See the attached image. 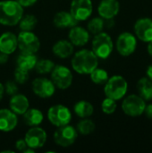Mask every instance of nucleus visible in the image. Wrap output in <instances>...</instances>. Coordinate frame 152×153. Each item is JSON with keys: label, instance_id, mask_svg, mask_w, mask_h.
Here are the masks:
<instances>
[{"label": "nucleus", "instance_id": "21", "mask_svg": "<svg viewBox=\"0 0 152 153\" xmlns=\"http://www.w3.org/2000/svg\"><path fill=\"white\" fill-rule=\"evenodd\" d=\"M37 61L38 58L34 53L21 52V54L17 56L16 64H17V67L29 72L35 68Z\"/></svg>", "mask_w": 152, "mask_h": 153}, {"label": "nucleus", "instance_id": "33", "mask_svg": "<svg viewBox=\"0 0 152 153\" xmlns=\"http://www.w3.org/2000/svg\"><path fill=\"white\" fill-rule=\"evenodd\" d=\"M4 92L10 96H13L18 92V86L15 81H7L4 85Z\"/></svg>", "mask_w": 152, "mask_h": 153}, {"label": "nucleus", "instance_id": "35", "mask_svg": "<svg viewBox=\"0 0 152 153\" xmlns=\"http://www.w3.org/2000/svg\"><path fill=\"white\" fill-rule=\"evenodd\" d=\"M22 7H29V6H31L33 5L37 0H16Z\"/></svg>", "mask_w": 152, "mask_h": 153}, {"label": "nucleus", "instance_id": "7", "mask_svg": "<svg viewBox=\"0 0 152 153\" xmlns=\"http://www.w3.org/2000/svg\"><path fill=\"white\" fill-rule=\"evenodd\" d=\"M145 107V100L139 95L134 94L127 96L122 103V109L125 112V114L133 117L143 114Z\"/></svg>", "mask_w": 152, "mask_h": 153}, {"label": "nucleus", "instance_id": "1", "mask_svg": "<svg viewBox=\"0 0 152 153\" xmlns=\"http://www.w3.org/2000/svg\"><path fill=\"white\" fill-rule=\"evenodd\" d=\"M99 65V57L92 50L82 49L74 54L72 59L73 70L80 74H90Z\"/></svg>", "mask_w": 152, "mask_h": 153}, {"label": "nucleus", "instance_id": "19", "mask_svg": "<svg viewBox=\"0 0 152 153\" xmlns=\"http://www.w3.org/2000/svg\"><path fill=\"white\" fill-rule=\"evenodd\" d=\"M10 108L17 115H23L29 108L30 103L26 96L23 94H14L11 97L9 101Z\"/></svg>", "mask_w": 152, "mask_h": 153}, {"label": "nucleus", "instance_id": "38", "mask_svg": "<svg viewBox=\"0 0 152 153\" xmlns=\"http://www.w3.org/2000/svg\"><path fill=\"white\" fill-rule=\"evenodd\" d=\"M146 74H147V77H148L151 81H152V65L148 66L147 71H146Z\"/></svg>", "mask_w": 152, "mask_h": 153}, {"label": "nucleus", "instance_id": "28", "mask_svg": "<svg viewBox=\"0 0 152 153\" xmlns=\"http://www.w3.org/2000/svg\"><path fill=\"white\" fill-rule=\"evenodd\" d=\"M37 22H38V20L34 15L28 14V15H25L24 17H22L18 24L22 30H32L35 28Z\"/></svg>", "mask_w": 152, "mask_h": 153}, {"label": "nucleus", "instance_id": "10", "mask_svg": "<svg viewBox=\"0 0 152 153\" xmlns=\"http://www.w3.org/2000/svg\"><path fill=\"white\" fill-rule=\"evenodd\" d=\"M137 47V40L133 34L123 32L116 39V49L121 56H128L134 53Z\"/></svg>", "mask_w": 152, "mask_h": 153}, {"label": "nucleus", "instance_id": "2", "mask_svg": "<svg viewBox=\"0 0 152 153\" xmlns=\"http://www.w3.org/2000/svg\"><path fill=\"white\" fill-rule=\"evenodd\" d=\"M23 15L22 6L14 0L0 1V24L14 26Z\"/></svg>", "mask_w": 152, "mask_h": 153}, {"label": "nucleus", "instance_id": "5", "mask_svg": "<svg viewBox=\"0 0 152 153\" xmlns=\"http://www.w3.org/2000/svg\"><path fill=\"white\" fill-rule=\"evenodd\" d=\"M17 45L21 52L34 54L40 48L39 38L31 30H22L17 36Z\"/></svg>", "mask_w": 152, "mask_h": 153}, {"label": "nucleus", "instance_id": "17", "mask_svg": "<svg viewBox=\"0 0 152 153\" xmlns=\"http://www.w3.org/2000/svg\"><path fill=\"white\" fill-rule=\"evenodd\" d=\"M68 37L70 42L77 47H82L86 45L90 39V34L87 30L77 25L71 28Z\"/></svg>", "mask_w": 152, "mask_h": 153}, {"label": "nucleus", "instance_id": "39", "mask_svg": "<svg viewBox=\"0 0 152 153\" xmlns=\"http://www.w3.org/2000/svg\"><path fill=\"white\" fill-rule=\"evenodd\" d=\"M4 85L0 82V100H2L3 96H4Z\"/></svg>", "mask_w": 152, "mask_h": 153}, {"label": "nucleus", "instance_id": "24", "mask_svg": "<svg viewBox=\"0 0 152 153\" xmlns=\"http://www.w3.org/2000/svg\"><path fill=\"white\" fill-rule=\"evenodd\" d=\"M137 91L139 96L145 101L152 100V81L148 77H143L138 81Z\"/></svg>", "mask_w": 152, "mask_h": 153}, {"label": "nucleus", "instance_id": "4", "mask_svg": "<svg viewBox=\"0 0 152 153\" xmlns=\"http://www.w3.org/2000/svg\"><path fill=\"white\" fill-rule=\"evenodd\" d=\"M113 48L112 39L108 33L100 32L95 35L92 40V51L99 58H108L111 55Z\"/></svg>", "mask_w": 152, "mask_h": 153}, {"label": "nucleus", "instance_id": "30", "mask_svg": "<svg viewBox=\"0 0 152 153\" xmlns=\"http://www.w3.org/2000/svg\"><path fill=\"white\" fill-rule=\"evenodd\" d=\"M55 67V64L49 59H40L38 60L35 65V70L40 74H49Z\"/></svg>", "mask_w": 152, "mask_h": 153}, {"label": "nucleus", "instance_id": "26", "mask_svg": "<svg viewBox=\"0 0 152 153\" xmlns=\"http://www.w3.org/2000/svg\"><path fill=\"white\" fill-rule=\"evenodd\" d=\"M76 130L81 134L88 135V134H90L94 132L95 124L93 121H91L90 119H87V117H86V118H83L82 120H81L77 124Z\"/></svg>", "mask_w": 152, "mask_h": 153}, {"label": "nucleus", "instance_id": "15", "mask_svg": "<svg viewBox=\"0 0 152 153\" xmlns=\"http://www.w3.org/2000/svg\"><path fill=\"white\" fill-rule=\"evenodd\" d=\"M134 31L138 39L144 42L152 39V20L149 18H141L134 24Z\"/></svg>", "mask_w": 152, "mask_h": 153}, {"label": "nucleus", "instance_id": "8", "mask_svg": "<svg viewBox=\"0 0 152 153\" xmlns=\"http://www.w3.org/2000/svg\"><path fill=\"white\" fill-rule=\"evenodd\" d=\"M51 80L56 87L60 90L68 89L73 82V74L65 65H55L51 71Z\"/></svg>", "mask_w": 152, "mask_h": 153}, {"label": "nucleus", "instance_id": "3", "mask_svg": "<svg viewBox=\"0 0 152 153\" xmlns=\"http://www.w3.org/2000/svg\"><path fill=\"white\" fill-rule=\"evenodd\" d=\"M128 83L126 80L120 75H114L108 78L105 83L104 92L108 98L113 99L116 101L125 97L127 92Z\"/></svg>", "mask_w": 152, "mask_h": 153}, {"label": "nucleus", "instance_id": "40", "mask_svg": "<svg viewBox=\"0 0 152 153\" xmlns=\"http://www.w3.org/2000/svg\"><path fill=\"white\" fill-rule=\"evenodd\" d=\"M148 52L150 54V56L152 57V39L151 41H149V45H148Z\"/></svg>", "mask_w": 152, "mask_h": 153}, {"label": "nucleus", "instance_id": "22", "mask_svg": "<svg viewBox=\"0 0 152 153\" xmlns=\"http://www.w3.org/2000/svg\"><path fill=\"white\" fill-rule=\"evenodd\" d=\"M53 53L55 56L60 58H66L69 57L73 53V46L68 40H58L53 46Z\"/></svg>", "mask_w": 152, "mask_h": 153}, {"label": "nucleus", "instance_id": "18", "mask_svg": "<svg viewBox=\"0 0 152 153\" xmlns=\"http://www.w3.org/2000/svg\"><path fill=\"white\" fill-rule=\"evenodd\" d=\"M17 36L13 32L6 31L0 36V52L10 55L17 48Z\"/></svg>", "mask_w": 152, "mask_h": 153}, {"label": "nucleus", "instance_id": "37", "mask_svg": "<svg viewBox=\"0 0 152 153\" xmlns=\"http://www.w3.org/2000/svg\"><path fill=\"white\" fill-rule=\"evenodd\" d=\"M8 60V55L3 52H0V65L5 64Z\"/></svg>", "mask_w": 152, "mask_h": 153}, {"label": "nucleus", "instance_id": "36", "mask_svg": "<svg viewBox=\"0 0 152 153\" xmlns=\"http://www.w3.org/2000/svg\"><path fill=\"white\" fill-rule=\"evenodd\" d=\"M144 113L146 115V117L150 119H152V104L146 105L145 109H144Z\"/></svg>", "mask_w": 152, "mask_h": 153}, {"label": "nucleus", "instance_id": "34", "mask_svg": "<svg viewBox=\"0 0 152 153\" xmlns=\"http://www.w3.org/2000/svg\"><path fill=\"white\" fill-rule=\"evenodd\" d=\"M15 148L18 151H20V152H23L26 148H28L25 140L24 139H19L18 141H16V143H15Z\"/></svg>", "mask_w": 152, "mask_h": 153}, {"label": "nucleus", "instance_id": "20", "mask_svg": "<svg viewBox=\"0 0 152 153\" xmlns=\"http://www.w3.org/2000/svg\"><path fill=\"white\" fill-rule=\"evenodd\" d=\"M77 23L78 21L68 12H58L54 17V24L57 28H72L77 25Z\"/></svg>", "mask_w": 152, "mask_h": 153}, {"label": "nucleus", "instance_id": "13", "mask_svg": "<svg viewBox=\"0 0 152 153\" xmlns=\"http://www.w3.org/2000/svg\"><path fill=\"white\" fill-rule=\"evenodd\" d=\"M33 92L42 99H47L54 95L56 86L52 81L47 78H37L31 84Z\"/></svg>", "mask_w": 152, "mask_h": 153}, {"label": "nucleus", "instance_id": "27", "mask_svg": "<svg viewBox=\"0 0 152 153\" xmlns=\"http://www.w3.org/2000/svg\"><path fill=\"white\" fill-rule=\"evenodd\" d=\"M91 81L96 84H105L108 80V74L106 70L101 68H95L90 74Z\"/></svg>", "mask_w": 152, "mask_h": 153}, {"label": "nucleus", "instance_id": "25", "mask_svg": "<svg viewBox=\"0 0 152 153\" xmlns=\"http://www.w3.org/2000/svg\"><path fill=\"white\" fill-rule=\"evenodd\" d=\"M74 113L81 118H86L90 117L94 112V108L87 100H80L75 103L73 107Z\"/></svg>", "mask_w": 152, "mask_h": 153}, {"label": "nucleus", "instance_id": "6", "mask_svg": "<svg viewBox=\"0 0 152 153\" xmlns=\"http://www.w3.org/2000/svg\"><path fill=\"white\" fill-rule=\"evenodd\" d=\"M47 118L53 126L59 127L68 125L71 122L72 113L65 106L55 105L48 109Z\"/></svg>", "mask_w": 152, "mask_h": 153}, {"label": "nucleus", "instance_id": "9", "mask_svg": "<svg viewBox=\"0 0 152 153\" xmlns=\"http://www.w3.org/2000/svg\"><path fill=\"white\" fill-rule=\"evenodd\" d=\"M78 136L77 130L68 125L59 126L54 134L55 143L61 147H69L74 143Z\"/></svg>", "mask_w": 152, "mask_h": 153}, {"label": "nucleus", "instance_id": "31", "mask_svg": "<svg viewBox=\"0 0 152 153\" xmlns=\"http://www.w3.org/2000/svg\"><path fill=\"white\" fill-rule=\"evenodd\" d=\"M116 100H113V99H110V98H106L102 103H101V108H102V111L105 113V114H108V115H110V114H113L116 109Z\"/></svg>", "mask_w": 152, "mask_h": 153}, {"label": "nucleus", "instance_id": "32", "mask_svg": "<svg viewBox=\"0 0 152 153\" xmlns=\"http://www.w3.org/2000/svg\"><path fill=\"white\" fill-rule=\"evenodd\" d=\"M29 79L28 71L17 67L14 71V80L19 84H24Z\"/></svg>", "mask_w": 152, "mask_h": 153}, {"label": "nucleus", "instance_id": "16", "mask_svg": "<svg viewBox=\"0 0 152 153\" xmlns=\"http://www.w3.org/2000/svg\"><path fill=\"white\" fill-rule=\"evenodd\" d=\"M18 123L17 116L12 110L7 108L0 109V131L1 132H10L13 130Z\"/></svg>", "mask_w": 152, "mask_h": 153}, {"label": "nucleus", "instance_id": "14", "mask_svg": "<svg viewBox=\"0 0 152 153\" xmlns=\"http://www.w3.org/2000/svg\"><path fill=\"white\" fill-rule=\"evenodd\" d=\"M120 10V4L117 0H101L99 4L98 12L101 18L112 20Z\"/></svg>", "mask_w": 152, "mask_h": 153}, {"label": "nucleus", "instance_id": "12", "mask_svg": "<svg viewBox=\"0 0 152 153\" xmlns=\"http://www.w3.org/2000/svg\"><path fill=\"white\" fill-rule=\"evenodd\" d=\"M47 133L44 129L39 126H32L27 131L24 140L28 148L36 150L44 146L47 141Z\"/></svg>", "mask_w": 152, "mask_h": 153}, {"label": "nucleus", "instance_id": "11", "mask_svg": "<svg viewBox=\"0 0 152 153\" xmlns=\"http://www.w3.org/2000/svg\"><path fill=\"white\" fill-rule=\"evenodd\" d=\"M91 0H73L71 3L70 13L78 21L87 20L92 13Z\"/></svg>", "mask_w": 152, "mask_h": 153}, {"label": "nucleus", "instance_id": "29", "mask_svg": "<svg viewBox=\"0 0 152 153\" xmlns=\"http://www.w3.org/2000/svg\"><path fill=\"white\" fill-rule=\"evenodd\" d=\"M104 26H105V22H104L103 18H101V17H94L88 23V30L91 34L97 35V34L102 32V30L104 29Z\"/></svg>", "mask_w": 152, "mask_h": 153}, {"label": "nucleus", "instance_id": "23", "mask_svg": "<svg viewBox=\"0 0 152 153\" xmlns=\"http://www.w3.org/2000/svg\"><path fill=\"white\" fill-rule=\"evenodd\" d=\"M44 119L43 113L37 108H28L23 114V121L25 125L32 127L39 126Z\"/></svg>", "mask_w": 152, "mask_h": 153}]
</instances>
